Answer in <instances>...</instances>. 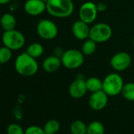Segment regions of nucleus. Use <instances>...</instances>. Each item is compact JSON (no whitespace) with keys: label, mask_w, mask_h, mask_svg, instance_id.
<instances>
[{"label":"nucleus","mask_w":134,"mask_h":134,"mask_svg":"<svg viewBox=\"0 0 134 134\" xmlns=\"http://www.w3.org/2000/svg\"><path fill=\"white\" fill-rule=\"evenodd\" d=\"M2 42L3 46L10 50L18 51L25 46V37L22 32L14 29L9 31H4L2 36Z\"/></svg>","instance_id":"5"},{"label":"nucleus","mask_w":134,"mask_h":134,"mask_svg":"<svg viewBox=\"0 0 134 134\" xmlns=\"http://www.w3.org/2000/svg\"><path fill=\"white\" fill-rule=\"evenodd\" d=\"M132 45H133V47H134V38H133V40H132Z\"/></svg>","instance_id":"29"},{"label":"nucleus","mask_w":134,"mask_h":134,"mask_svg":"<svg viewBox=\"0 0 134 134\" xmlns=\"http://www.w3.org/2000/svg\"><path fill=\"white\" fill-rule=\"evenodd\" d=\"M11 0H0V5H6L9 3Z\"/></svg>","instance_id":"28"},{"label":"nucleus","mask_w":134,"mask_h":134,"mask_svg":"<svg viewBox=\"0 0 134 134\" xmlns=\"http://www.w3.org/2000/svg\"><path fill=\"white\" fill-rule=\"evenodd\" d=\"M88 92H96L103 90V81L96 77H91L85 80Z\"/></svg>","instance_id":"16"},{"label":"nucleus","mask_w":134,"mask_h":134,"mask_svg":"<svg viewBox=\"0 0 134 134\" xmlns=\"http://www.w3.org/2000/svg\"><path fill=\"white\" fill-rule=\"evenodd\" d=\"M97 48V43L94 40H91L90 38L84 40V43L81 46V51L85 54V56H90L93 54Z\"/></svg>","instance_id":"18"},{"label":"nucleus","mask_w":134,"mask_h":134,"mask_svg":"<svg viewBox=\"0 0 134 134\" xmlns=\"http://www.w3.org/2000/svg\"><path fill=\"white\" fill-rule=\"evenodd\" d=\"M12 50L3 46L0 47V65H3L10 61L12 58Z\"/></svg>","instance_id":"23"},{"label":"nucleus","mask_w":134,"mask_h":134,"mask_svg":"<svg viewBox=\"0 0 134 134\" xmlns=\"http://www.w3.org/2000/svg\"><path fill=\"white\" fill-rule=\"evenodd\" d=\"M59 129L60 123L55 119H51L47 121L43 126V130L46 134H57Z\"/></svg>","instance_id":"21"},{"label":"nucleus","mask_w":134,"mask_h":134,"mask_svg":"<svg viewBox=\"0 0 134 134\" xmlns=\"http://www.w3.org/2000/svg\"><path fill=\"white\" fill-rule=\"evenodd\" d=\"M17 25V20L15 17L10 13H6L2 15L0 18V25L4 31H9L14 29Z\"/></svg>","instance_id":"15"},{"label":"nucleus","mask_w":134,"mask_h":134,"mask_svg":"<svg viewBox=\"0 0 134 134\" xmlns=\"http://www.w3.org/2000/svg\"><path fill=\"white\" fill-rule=\"evenodd\" d=\"M96 8L98 12H104L107 10V5L104 3H99L96 4Z\"/></svg>","instance_id":"26"},{"label":"nucleus","mask_w":134,"mask_h":134,"mask_svg":"<svg viewBox=\"0 0 134 134\" xmlns=\"http://www.w3.org/2000/svg\"><path fill=\"white\" fill-rule=\"evenodd\" d=\"M124 81L121 76L118 73H110L103 80V91L108 96H116L121 93Z\"/></svg>","instance_id":"3"},{"label":"nucleus","mask_w":134,"mask_h":134,"mask_svg":"<svg viewBox=\"0 0 134 134\" xmlns=\"http://www.w3.org/2000/svg\"><path fill=\"white\" fill-rule=\"evenodd\" d=\"M113 34L111 27L103 22L96 23L90 28L89 38L97 43L108 41Z\"/></svg>","instance_id":"6"},{"label":"nucleus","mask_w":134,"mask_h":134,"mask_svg":"<svg viewBox=\"0 0 134 134\" xmlns=\"http://www.w3.org/2000/svg\"><path fill=\"white\" fill-rule=\"evenodd\" d=\"M7 134H25V129L18 124L11 123L7 128Z\"/></svg>","instance_id":"24"},{"label":"nucleus","mask_w":134,"mask_h":134,"mask_svg":"<svg viewBox=\"0 0 134 134\" xmlns=\"http://www.w3.org/2000/svg\"><path fill=\"white\" fill-rule=\"evenodd\" d=\"M88 125L81 120L74 121L70 125V132L72 134H87Z\"/></svg>","instance_id":"19"},{"label":"nucleus","mask_w":134,"mask_h":134,"mask_svg":"<svg viewBox=\"0 0 134 134\" xmlns=\"http://www.w3.org/2000/svg\"><path fill=\"white\" fill-rule=\"evenodd\" d=\"M98 10L96 8V4L93 2H85L84 3L79 9V19L88 25L93 23L98 16Z\"/></svg>","instance_id":"9"},{"label":"nucleus","mask_w":134,"mask_h":134,"mask_svg":"<svg viewBox=\"0 0 134 134\" xmlns=\"http://www.w3.org/2000/svg\"><path fill=\"white\" fill-rule=\"evenodd\" d=\"M64 51H63L61 47H55L54 50V54L58 56V57H59V58H61L62 56Z\"/></svg>","instance_id":"27"},{"label":"nucleus","mask_w":134,"mask_h":134,"mask_svg":"<svg viewBox=\"0 0 134 134\" xmlns=\"http://www.w3.org/2000/svg\"><path fill=\"white\" fill-rule=\"evenodd\" d=\"M16 72L23 77L34 76L39 70V64L36 58L30 56L26 51L18 54L14 61Z\"/></svg>","instance_id":"1"},{"label":"nucleus","mask_w":134,"mask_h":134,"mask_svg":"<svg viewBox=\"0 0 134 134\" xmlns=\"http://www.w3.org/2000/svg\"><path fill=\"white\" fill-rule=\"evenodd\" d=\"M25 134H46L43 128L37 125H31L25 129Z\"/></svg>","instance_id":"25"},{"label":"nucleus","mask_w":134,"mask_h":134,"mask_svg":"<svg viewBox=\"0 0 134 134\" xmlns=\"http://www.w3.org/2000/svg\"><path fill=\"white\" fill-rule=\"evenodd\" d=\"M81 77H77L74 81H73L68 88L69 95L74 99H81L85 96L87 93V87L85 79Z\"/></svg>","instance_id":"10"},{"label":"nucleus","mask_w":134,"mask_h":134,"mask_svg":"<svg viewBox=\"0 0 134 134\" xmlns=\"http://www.w3.org/2000/svg\"><path fill=\"white\" fill-rule=\"evenodd\" d=\"M62 64L66 69H78L85 62V54L77 49H68L64 51L61 57Z\"/></svg>","instance_id":"4"},{"label":"nucleus","mask_w":134,"mask_h":134,"mask_svg":"<svg viewBox=\"0 0 134 134\" xmlns=\"http://www.w3.org/2000/svg\"><path fill=\"white\" fill-rule=\"evenodd\" d=\"M122 96L128 101H134V82L124 84L121 93Z\"/></svg>","instance_id":"22"},{"label":"nucleus","mask_w":134,"mask_h":134,"mask_svg":"<svg viewBox=\"0 0 134 134\" xmlns=\"http://www.w3.org/2000/svg\"><path fill=\"white\" fill-rule=\"evenodd\" d=\"M36 32L41 39L52 40L57 37L58 29L54 21L48 19H42L36 25Z\"/></svg>","instance_id":"7"},{"label":"nucleus","mask_w":134,"mask_h":134,"mask_svg":"<svg viewBox=\"0 0 134 134\" xmlns=\"http://www.w3.org/2000/svg\"><path fill=\"white\" fill-rule=\"evenodd\" d=\"M0 70H1V67H0Z\"/></svg>","instance_id":"30"},{"label":"nucleus","mask_w":134,"mask_h":134,"mask_svg":"<svg viewBox=\"0 0 134 134\" xmlns=\"http://www.w3.org/2000/svg\"><path fill=\"white\" fill-rule=\"evenodd\" d=\"M62 64L61 58L52 54L46 57L42 63V67L45 72L48 74H53L57 72L59 69Z\"/></svg>","instance_id":"14"},{"label":"nucleus","mask_w":134,"mask_h":134,"mask_svg":"<svg viewBox=\"0 0 134 134\" xmlns=\"http://www.w3.org/2000/svg\"><path fill=\"white\" fill-rule=\"evenodd\" d=\"M47 12L57 18H66L74 11L73 0H48L46 3Z\"/></svg>","instance_id":"2"},{"label":"nucleus","mask_w":134,"mask_h":134,"mask_svg":"<svg viewBox=\"0 0 134 134\" xmlns=\"http://www.w3.org/2000/svg\"><path fill=\"white\" fill-rule=\"evenodd\" d=\"M44 51V48L43 47V45L38 42H34L30 43L26 49V52L32 56V58H38L40 56L43 55Z\"/></svg>","instance_id":"17"},{"label":"nucleus","mask_w":134,"mask_h":134,"mask_svg":"<svg viewBox=\"0 0 134 134\" xmlns=\"http://www.w3.org/2000/svg\"><path fill=\"white\" fill-rule=\"evenodd\" d=\"M132 63V58L130 54L125 51H119L114 54L110 60V64L112 69L118 72H123L126 70Z\"/></svg>","instance_id":"8"},{"label":"nucleus","mask_w":134,"mask_h":134,"mask_svg":"<svg viewBox=\"0 0 134 134\" xmlns=\"http://www.w3.org/2000/svg\"><path fill=\"white\" fill-rule=\"evenodd\" d=\"M105 127L99 121H93L88 125L87 134H104Z\"/></svg>","instance_id":"20"},{"label":"nucleus","mask_w":134,"mask_h":134,"mask_svg":"<svg viewBox=\"0 0 134 134\" xmlns=\"http://www.w3.org/2000/svg\"><path fill=\"white\" fill-rule=\"evenodd\" d=\"M72 32L76 39L84 41L89 38V25L79 19L74 22L72 25Z\"/></svg>","instance_id":"13"},{"label":"nucleus","mask_w":134,"mask_h":134,"mask_svg":"<svg viewBox=\"0 0 134 134\" xmlns=\"http://www.w3.org/2000/svg\"><path fill=\"white\" fill-rule=\"evenodd\" d=\"M108 97L103 90L92 92L88 99V105L93 110H102L108 103Z\"/></svg>","instance_id":"11"},{"label":"nucleus","mask_w":134,"mask_h":134,"mask_svg":"<svg viewBox=\"0 0 134 134\" xmlns=\"http://www.w3.org/2000/svg\"><path fill=\"white\" fill-rule=\"evenodd\" d=\"M24 10L28 15L36 17L47 10V5L43 0H26Z\"/></svg>","instance_id":"12"}]
</instances>
